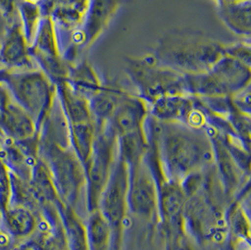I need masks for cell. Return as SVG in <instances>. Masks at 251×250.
Wrapping results in <instances>:
<instances>
[{
  "label": "cell",
  "instance_id": "6da1fadb",
  "mask_svg": "<svg viewBox=\"0 0 251 250\" xmlns=\"http://www.w3.org/2000/svg\"><path fill=\"white\" fill-rule=\"evenodd\" d=\"M159 135L149 136V146L158 150L176 181L188 176L214 156L213 144L203 130H195L180 123H162Z\"/></svg>",
  "mask_w": 251,
  "mask_h": 250
},
{
  "label": "cell",
  "instance_id": "7a4b0ae2",
  "mask_svg": "<svg viewBox=\"0 0 251 250\" xmlns=\"http://www.w3.org/2000/svg\"><path fill=\"white\" fill-rule=\"evenodd\" d=\"M225 44L201 31L176 28L160 38L153 55L160 64L181 74L209 72L224 56Z\"/></svg>",
  "mask_w": 251,
  "mask_h": 250
},
{
  "label": "cell",
  "instance_id": "3957f363",
  "mask_svg": "<svg viewBox=\"0 0 251 250\" xmlns=\"http://www.w3.org/2000/svg\"><path fill=\"white\" fill-rule=\"evenodd\" d=\"M126 72L138 91L137 95L149 105L164 95L187 94L183 74L160 64L153 54L127 57Z\"/></svg>",
  "mask_w": 251,
  "mask_h": 250
},
{
  "label": "cell",
  "instance_id": "277c9868",
  "mask_svg": "<svg viewBox=\"0 0 251 250\" xmlns=\"http://www.w3.org/2000/svg\"><path fill=\"white\" fill-rule=\"evenodd\" d=\"M14 98L24 110L40 125L51 110L56 98V86L42 71L9 74L7 79Z\"/></svg>",
  "mask_w": 251,
  "mask_h": 250
},
{
  "label": "cell",
  "instance_id": "5b68a950",
  "mask_svg": "<svg viewBox=\"0 0 251 250\" xmlns=\"http://www.w3.org/2000/svg\"><path fill=\"white\" fill-rule=\"evenodd\" d=\"M95 138L92 155L86 164L88 202L91 211L99 208L100 200L114 165L117 136L108 124L95 125Z\"/></svg>",
  "mask_w": 251,
  "mask_h": 250
},
{
  "label": "cell",
  "instance_id": "8992f818",
  "mask_svg": "<svg viewBox=\"0 0 251 250\" xmlns=\"http://www.w3.org/2000/svg\"><path fill=\"white\" fill-rule=\"evenodd\" d=\"M50 175L56 189L70 203H74L86 181L83 164L75 151L65 150L55 142L49 144Z\"/></svg>",
  "mask_w": 251,
  "mask_h": 250
},
{
  "label": "cell",
  "instance_id": "52a82bcc",
  "mask_svg": "<svg viewBox=\"0 0 251 250\" xmlns=\"http://www.w3.org/2000/svg\"><path fill=\"white\" fill-rule=\"evenodd\" d=\"M131 168L128 188L129 206L136 216L151 218L159 209V193L154 176L145 158Z\"/></svg>",
  "mask_w": 251,
  "mask_h": 250
},
{
  "label": "cell",
  "instance_id": "ba28073f",
  "mask_svg": "<svg viewBox=\"0 0 251 250\" xmlns=\"http://www.w3.org/2000/svg\"><path fill=\"white\" fill-rule=\"evenodd\" d=\"M129 168L123 160L115 161L100 200V211L112 229L121 227L128 202Z\"/></svg>",
  "mask_w": 251,
  "mask_h": 250
},
{
  "label": "cell",
  "instance_id": "9c48e42d",
  "mask_svg": "<svg viewBox=\"0 0 251 250\" xmlns=\"http://www.w3.org/2000/svg\"><path fill=\"white\" fill-rule=\"evenodd\" d=\"M150 114L148 102L126 91L112 118L107 123L117 137L144 128Z\"/></svg>",
  "mask_w": 251,
  "mask_h": 250
},
{
  "label": "cell",
  "instance_id": "30bf717a",
  "mask_svg": "<svg viewBox=\"0 0 251 250\" xmlns=\"http://www.w3.org/2000/svg\"><path fill=\"white\" fill-rule=\"evenodd\" d=\"M123 0H90L81 28L89 46L103 34Z\"/></svg>",
  "mask_w": 251,
  "mask_h": 250
},
{
  "label": "cell",
  "instance_id": "8fae6325",
  "mask_svg": "<svg viewBox=\"0 0 251 250\" xmlns=\"http://www.w3.org/2000/svg\"><path fill=\"white\" fill-rule=\"evenodd\" d=\"M0 63L24 71L32 70L29 46L21 24H13L8 28L0 51Z\"/></svg>",
  "mask_w": 251,
  "mask_h": 250
},
{
  "label": "cell",
  "instance_id": "7c38bea8",
  "mask_svg": "<svg viewBox=\"0 0 251 250\" xmlns=\"http://www.w3.org/2000/svg\"><path fill=\"white\" fill-rule=\"evenodd\" d=\"M150 114L162 123H180L185 121L194 107V97L176 93L161 96L150 105Z\"/></svg>",
  "mask_w": 251,
  "mask_h": 250
},
{
  "label": "cell",
  "instance_id": "4fadbf2b",
  "mask_svg": "<svg viewBox=\"0 0 251 250\" xmlns=\"http://www.w3.org/2000/svg\"><path fill=\"white\" fill-rule=\"evenodd\" d=\"M210 72L228 96L251 85V66L226 55L217 60Z\"/></svg>",
  "mask_w": 251,
  "mask_h": 250
},
{
  "label": "cell",
  "instance_id": "5bb4252c",
  "mask_svg": "<svg viewBox=\"0 0 251 250\" xmlns=\"http://www.w3.org/2000/svg\"><path fill=\"white\" fill-rule=\"evenodd\" d=\"M217 12L230 31L246 40L251 39V0L218 3Z\"/></svg>",
  "mask_w": 251,
  "mask_h": 250
},
{
  "label": "cell",
  "instance_id": "9a60e30c",
  "mask_svg": "<svg viewBox=\"0 0 251 250\" xmlns=\"http://www.w3.org/2000/svg\"><path fill=\"white\" fill-rule=\"evenodd\" d=\"M125 93L116 84L103 83L102 88L89 99L94 125H105L110 121Z\"/></svg>",
  "mask_w": 251,
  "mask_h": 250
},
{
  "label": "cell",
  "instance_id": "2e32d148",
  "mask_svg": "<svg viewBox=\"0 0 251 250\" xmlns=\"http://www.w3.org/2000/svg\"><path fill=\"white\" fill-rule=\"evenodd\" d=\"M56 94L70 125L93 122L89 99L73 91L67 81L56 85Z\"/></svg>",
  "mask_w": 251,
  "mask_h": 250
},
{
  "label": "cell",
  "instance_id": "e0dca14e",
  "mask_svg": "<svg viewBox=\"0 0 251 250\" xmlns=\"http://www.w3.org/2000/svg\"><path fill=\"white\" fill-rule=\"evenodd\" d=\"M66 81L73 91L87 99H90L99 91L103 83L86 58L70 65Z\"/></svg>",
  "mask_w": 251,
  "mask_h": 250
},
{
  "label": "cell",
  "instance_id": "ac0fdd59",
  "mask_svg": "<svg viewBox=\"0 0 251 250\" xmlns=\"http://www.w3.org/2000/svg\"><path fill=\"white\" fill-rule=\"evenodd\" d=\"M1 112L3 125L11 136L23 140L33 137L37 125L20 105L9 102Z\"/></svg>",
  "mask_w": 251,
  "mask_h": 250
},
{
  "label": "cell",
  "instance_id": "d6986e66",
  "mask_svg": "<svg viewBox=\"0 0 251 250\" xmlns=\"http://www.w3.org/2000/svg\"><path fill=\"white\" fill-rule=\"evenodd\" d=\"M117 146L121 160L128 167L144 159L150 148L144 128L117 137Z\"/></svg>",
  "mask_w": 251,
  "mask_h": 250
},
{
  "label": "cell",
  "instance_id": "ffe728a7",
  "mask_svg": "<svg viewBox=\"0 0 251 250\" xmlns=\"http://www.w3.org/2000/svg\"><path fill=\"white\" fill-rule=\"evenodd\" d=\"M95 131L93 122L70 125V142L83 166H86L92 155Z\"/></svg>",
  "mask_w": 251,
  "mask_h": 250
},
{
  "label": "cell",
  "instance_id": "44dd1931",
  "mask_svg": "<svg viewBox=\"0 0 251 250\" xmlns=\"http://www.w3.org/2000/svg\"><path fill=\"white\" fill-rule=\"evenodd\" d=\"M185 200V192L178 182H167L159 192L160 211L167 220L177 219L183 211Z\"/></svg>",
  "mask_w": 251,
  "mask_h": 250
},
{
  "label": "cell",
  "instance_id": "7402d4cb",
  "mask_svg": "<svg viewBox=\"0 0 251 250\" xmlns=\"http://www.w3.org/2000/svg\"><path fill=\"white\" fill-rule=\"evenodd\" d=\"M111 227L100 210L92 211L86 236L91 250H108Z\"/></svg>",
  "mask_w": 251,
  "mask_h": 250
},
{
  "label": "cell",
  "instance_id": "603a6c76",
  "mask_svg": "<svg viewBox=\"0 0 251 250\" xmlns=\"http://www.w3.org/2000/svg\"><path fill=\"white\" fill-rule=\"evenodd\" d=\"M5 223L8 230L17 237H25L31 234L37 224L31 211L20 206L6 211Z\"/></svg>",
  "mask_w": 251,
  "mask_h": 250
},
{
  "label": "cell",
  "instance_id": "cb8c5ba5",
  "mask_svg": "<svg viewBox=\"0 0 251 250\" xmlns=\"http://www.w3.org/2000/svg\"><path fill=\"white\" fill-rule=\"evenodd\" d=\"M18 10L21 15V25L24 34L29 47L32 45L35 34L40 22L44 17L39 5L21 0L18 4Z\"/></svg>",
  "mask_w": 251,
  "mask_h": 250
},
{
  "label": "cell",
  "instance_id": "d4e9b609",
  "mask_svg": "<svg viewBox=\"0 0 251 250\" xmlns=\"http://www.w3.org/2000/svg\"><path fill=\"white\" fill-rule=\"evenodd\" d=\"M224 55L232 57L248 66H251V47L250 40H244L242 42L232 44H225Z\"/></svg>",
  "mask_w": 251,
  "mask_h": 250
},
{
  "label": "cell",
  "instance_id": "484cf974",
  "mask_svg": "<svg viewBox=\"0 0 251 250\" xmlns=\"http://www.w3.org/2000/svg\"><path fill=\"white\" fill-rule=\"evenodd\" d=\"M232 105L242 113L251 115V85L229 96Z\"/></svg>",
  "mask_w": 251,
  "mask_h": 250
},
{
  "label": "cell",
  "instance_id": "4316f807",
  "mask_svg": "<svg viewBox=\"0 0 251 250\" xmlns=\"http://www.w3.org/2000/svg\"><path fill=\"white\" fill-rule=\"evenodd\" d=\"M231 222H232V227L238 232H241L242 234H245L246 230L248 231L249 226L247 225V219L245 218V215L243 214V211L236 210L234 216H232V218H231Z\"/></svg>",
  "mask_w": 251,
  "mask_h": 250
},
{
  "label": "cell",
  "instance_id": "83f0119b",
  "mask_svg": "<svg viewBox=\"0 0 251 250\" xmlns=\"http://www.w3.org/2000/svg\"><path fill=\"white\" fill-rule=\"evenodd\" d=\"M8 103H9L8 94L5 90H3L0 87V111H2L7 106Z\"/></svg>",
  "mask_w": 251,
  "mask_h": 250
},
{
  "label": "cell",
  "instance_id": "f1b7e54d",
  "mask_svg": "<svg viewBox=\"0 0 251 250\" xmlns=\"http://www.w3.org/2000/svg\"><path fill=\"white\" fill-rule=\"evenodd\" d=\"M36 250L35 249H33L32 247H30V246H27V245H22V246H18V247H15V248H13L12 250Z\"/></svg>",
  "mask_w": 251,
  "mask_h": 250
},
{
  "label": "cell",
  "instance_id": "f546056e",
  "mask_svg": "<svg viewBox=\"0 0 251 250\" xmlns=\"http://www.w3.org/2000/svg\"><path fill=\"white\" fill-rule=\"evenodd\" d=\"M24 1H26V2H29V3H32V4H36V5L41 6L46 0H24Z\"/></svg>",
  "mask_w": 251,
  "mask_h": 250
},
{
  "label": "cell",
  "instance_id": "4dcf8cb0",
  "mask_svg": "<svg viewBox=\"0 0 251 250\" xmlns=\"http://www.w3.org/2000/svg\"><path fill=\"white\" fill-rule=\"evenodd\" d=\"M217 2V4L218 3H225V2H233V1H239V0H215Z\"/></svg>",
  "mask_w": 251,
  "mask_h": 250
}]
</instances>
